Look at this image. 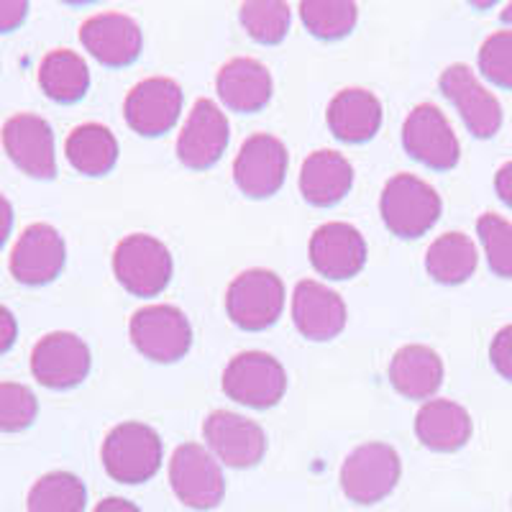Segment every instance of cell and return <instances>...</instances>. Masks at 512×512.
<instances>
[{
  "label": "cell",
  "instance_id": "obj_34",
  "mask_svg": "<svg viewBox=\"0 0 512 512\" xmlns=\"http://www.w3.org/2000/svg\"><path fill=\"white\" fill-rule=\"evenodd\" d=\"M479 70L489 82L512 90V31H497L479 49Z\"/></svg>",
  "mask_w": 512,
  "mask_h": 512
},
{
  "label": "cell",
  "instance_id": "obj_1",
  "mask_svg": "<svg viewBox=\"0 0 512 512\" xmlns=\"http://www.w3.org/2000/svg\"><path fill=\"white\" fill-rule=\"evenodd\" d=\"M162 438L144 423L116 425L103 441V466L121 484L149 482L162 466Z\"/></svg>",
  "mask_w": 512,
  "mask_h": 512
},
{
  "label": "cell",
  "instance_id": "obj_5",
  "mask_svg": "<svg viewBox=\"0 0 512 512\" xmlns=\"http://www.w3.org/2000/svg\"><path fill=\"white\" fill-rule=\"evenodd\" d=\"M285 308V285L269 269H249L231 282L226 295L228 318L244 331H264Z\"/></svg>",
  "mask_w": 512,
  "mask_h": 512
},
{
  "label": "cell",
  "instance_id": "obj_13",
  "mask_svg": "<svg viewBox=\"0 0 512 512\" xmlns=\"http://www.w3.org/2000/svg\"><path fill=\"white\" fill-rule=\"evenodd\" d=\"M441 93L459 108L466 128L477 139H492L502 126V105L466 64H451L441 75Z\"/></svg>",
  "mask_w": 512,
  "mask_h": 512
},
{
  "label": "cell",
  "instance_id": "obj_17",
  "mask_svg": "<svg viewBox=\"0 0 512 512\" xmlns=\"http://www.w3.org/2000/svg\"><path fill=\"white\" fill-rule=\"evenodd\" d=\"M228 146V121L213 100L200 98L177 139V157L190 169H208L223 157Z\"/></svg>",
  "mask_w": 512,
  "mask_h": 512
},
{
  "label": "cell",
  "instance_id": "obj_9",
  "mask_svg": "<svg viewBox=\"0 0 512 512\" xmlns=\"http://www.w3.org/2000/svg\"><path fill=\"white\" fill-rule=\"evenodd\" d=\"M402 144L405 152L420 164L431 169H454L459 164V139L448 118L438 111L436 105L423 103L410 111L402 126Z\"/></svg>",
  "mask_w": 512,
  "mask_h": 512
},
{
  "label": "cell",
  "instance_id": "obj_36",
  "mask_svg": "<svg viewBox=\"0 0 512 512\" xmlns=\"http://www.w3.org/2000/svg\"><path fill=\"white\" fill-rule=\"evenodd\" d=\"M29 16V3L21 0H0V34L18 29Z\"/></svg>",
  "mask_w": 512,
  "mask_h": 512
},
{
  "label": "cell",
  "instance_id": "obj_6",
  "mask_svg": "<svg viewBox=\"0 0 512 512\" xmlns=\"http://www.w3.org/2000/svg\"><path fill=\"white\" fill-rule=\"evenodd\" d=\"M169 484L180 502L195 510L221 505L226 495V477L221 464L200 443H182L169 461Z\"/></svg>",
  "mask_w": 512,
  "mask_h": 512
},
{
  "label": "cell",
  "instance_id": "obj_33",
  "mask_svg": "<svg viewBox=\"0 0 512 512\" xmlns=\"http://www.w3.org/2000/svg\"><path fill=\"white\" fill-rule=\"evenodd\" d=\"M39 413V402L26 384L0 382V433H18L29 428Z\"/></svg>",
  "mask_w": 512,
  "mask_h": 512
},
{
  "label": "cell",
  "instance_id": "obj_8",
  "mask_svg": "<svg viewBox=\"0 0 512 512\" xmlns=\"http://www.w3.org/2000/svg\"><path fill=\"white\" fill-rule=\"evenodd\" d=\"M131 341L146 359L169 364L190 351V320L175 305H149L131 318Z\"/></svg>",
  "mask_w": 512,
  "mask_h": 512
},
{
  "label": "cell",
  "instance_id": "obj_27",
  "mask_svg": "<svg viewBox=\"0 0 512 512\" xmlns=\"http://www.w3.org/2000/svg\"><path fill=\"white\" fill-rule=\"evenodd\" d=\"M64 154L70 159L72 167L82 175L98 177L111 172L118 159V141L116 136L100 123H82L67 136Z\"/></svg>",
  "mask_w": 512,
  "mask_h": 512
},
{
  "label": "cell",
  "instance_id": "obj_14",
  "mask_svg": "<svg viewBox=\"0 0 512 512\" xmlns=\"http://www.w3.org/2000/svg\"><path fill=\"white\" fill-rule=\"evenodd\" d=\"M287 149L280 139L256 134L244 141L233 162V180L249 198H269L285 185Z\"/></svg>",
  "mask_w": 512,
  "mask_h": 512
},
{
  "label": "cell",
  "instance_id": "obj_30",
  "mask_svg": "<svg viewBox=\"0 0 512 512\" xmlns=\"http://www.w3.org/2000/svg\"><path fill=\"white\" fill-rule=\"evenodd\" d=\"M292 11L287 3H272V0H262V3H244L241 6V24H244L246 34L256 39L259 44H277L290 31Z\"/></svg>",
  "mask_w": 512,
  "mask_h": 512
},
{
  "label": "cell",
  "instance_id": "obj_25",
  "mask_svg": "<svg viewBox=\"0 0 512 512\" xmlns=\"http://www.w3.org/2000/svg\"><path fill=\"white\" fill-rule=\"evenodd\" d=\"M415 433L433 451H456L472 438V418L451 400H428L415 418Z\"/></svg>",
  "mask_w": 512,
  "mask_h": 512
},
{
  "label": "cell",
  "instance_id": "obj_35",
  "mask_svg": "<svg viewBox=\"0 0 512 512\" xmlns=\"http://www.w3.org/2000/svg\"><path fill=\"white\" fill-rule=\"evenodd\" d=\"M489 359H492V367L497 369V374L512 382V326H505L492 338Z\"/></svg>",
  "mask_w": 512,
  "mask_h": 512
},
{
  "label": "cell",
  "instance_id": "obj_3",
  "mask_svg": "<svg viewBox=\"0 0 512 512\" xmlns=\"http://www.w3.org/2000/svg\"><path fill=\"white\" fill-rule=\"evenodd\" d=\"M113 272L131 295L154 297L172 280V254L154 236L134 233L116 246Z\"/></svg>",
  "mask_w": 512,
  "mask_h": 512
},
{
  "label": "cell",
  "instance_id": "obj_41",
  "mask_svg": "<svg viewBox=\"0 0 512 512\" xmlns=\"http://www.w3.org/2000/svg\"><path fill=\"white\" fill-rule=\"evenodd\" d=\"M502 21H505V24H512V3L505 6V11H502Z\"/></svg>",
  "mask_w": 512,
  "mask_h": 512
},
{
  "label": "cell",
  "instance_id": "obj_11",
  "mask_svg": "<svg viewBox=\"0 0 512 512\" xmlns=\"http://www.w3.org/2000/svg\"><path fill=\"white\" fill-rule=\"evenodd\" d=\"M203 436L210 454L231 469H249L259 464L267 451V436L254 420L244 415L216 410L205 418Z\"/></svg>",
  "mask_w": 512,
  "mask_h": 512
},
{
  "label": "cell",
  "instance_id": "obj_32",
  "mask_svg": "<svg viewBox=\"0 0 512 512\" xmlns=\"http://www.w3.org/2000/svg\"><path fill=\"white\" fill-rule=\"evenodd\" d=\"M477 233L487 254L489 269L497 277L512 280V223L497 213H484L477 221Z\"/></svg>",
  "mask_w": 512,
  "mask_h": 512
},
{
  "label": "cell",
  "instance_id": "obj_23",
  "mask_svg": "<svg viewBox=\"0 0 512 512\" xmlns=\"http://www.w3.org/2000/svg\"><path fill=\"white\" fill-rule=\"evenodd\" d=\"M390 382L408 400H428L443 382V361L428 346H402L390 361Z\"/></svg>",
  "mask_w": 512,
  "mask_h": 512
},
{
  "label": "cell",
  "instance_id": "obj_26",
  "mask_svg": "<svg viewBox=\"0 0 512 512\" xmlns=\"http://www.w3.org/2000/svg\"><path fill=\"white\" fill-rule=\"evenodd\" d=\"M479 254L466 233L451 231L433 241L425 254V269L441 285H461L477 272Z\"/></svg>",
  "mask_w": 512,
  "mask_h": 512
},
{
  "label": "cell",
  "instance_id": "obj_20",
  "mask_svg": "<svg viewBox=\"0 0 512 512\" xmlns=\"http://www.w3.org/2000/svg\"><path fill=\"white\" fill-rule=\"evenodd\" d=\"M292 320L310 341H328L346 326V305L338 292L320 282L303 280L292 295Z\"/></svg>",
  "mask_w": 512,
  "mask_h": 512
},
{
  "label": "cell",
  "instance_id": "obj_24",
  "mask_svg": "<svg viewBox=\"0 0 512 512\" xmlns=\"http://www.w3.org/2000/svg\"><path fill=\"white\" fill-rule=\"evenodd\" d=\"M328 126L338 139L349 144L372 139L382 126V103L369 90H341L328 105Z\"/></svg>",
  "mask_w": 512,
  "mask_h": 512
},
{
  "label": "cell",
  "instance_id": "obj_21",
  "mask_svg": "<svg viewBox=\"0 0 512 512\" xmlns=\"http://www.w3.org/2000/svg\"><path fill=\"white\" fill-rule=\"evenodd\" d=\"M216 88L231 111L254 113L272 100V75L262 62L239 57L223 64Z\"/></svg>",
  "mask_w": 512,
  "mask_h": 512
},
{
  "label": "cell",
  "instance_id": "obj_19",
  "mask_svg": "<svg viewBox=\"0 0 512 512\" xmlns=\"http://www.w3.org/2000/svg\"><path fill=\"white\" fill-rule=\"evenodd\" d=\"M80 41L100 64L126 67L141 52V29L123 13H98L82 24Z\"/></svg>",
  "mask_w": 512,
  "mask_h": 512
},
{
  "label": "cell",
  "instance_id": "obj_7",
  "mask_svg": "<svg viewBox=\"0 0 512 512\" xmlns=\"http://www.w3.org/2000/svg\"><path fill=\"white\" fill-rule=\"evenodd\" d=\"M223 392L249 408H272L285 397L287 372L264 351H244L223 372Z\"/></svg>",
  "mask_w": 512,
  "mask_h": 512
},
{
  "label": "cell",
  "instance_id": "obj_4",
  "mask_svg": "<svg viewBox=\"0 0 512 512\" xmlns=\"http://www.w3.org/2000/svg\"><path fill=\"white\" fill-rule=\"evenodd\" d=\"M400 456L387 443H364L346 456L341 466V487L351 502L374 505L400 482Z\"/></svg>",
  "mask_w": 512,
  "mask_h": 512
},
{
  "label": "cell",
  "instance_id": "obj_39",
  "mask_svg": "<svg viewBox=\"0 0 512 512\" xmlns=\"http://www.w3.org/2000/svg\"><path fill=\"white\" fill-rule=\"evenodd\" d=\"M11 228H13V205L0 195V249H3V244H6L8 236H11Z\"/></svg>",
  "mask_w": 512,
  "mask_h": 512
},
{
  "label": "cell",
  "instance_id": "obj_37",
  "mask_svg": "<svg viewBox=\"0 0 512 512\" xmlns=\"http://www.w3.org/2000/svg\"><path fill=\"white\" fill-rule=\"evenodd\" d=\"M16 336H18L16 318H13V313L6 308V305H0V354L11 351V346L16 344Z\"/></svg>",
  "mask_w": 512,
  "mask_h": 512
},
{
  "label": "cell",
  "instance_id": "obj_12",
  "mask_svg": "<svg viewBox=\"0 0 512 512\" xmlns=\"http://www.w3.org/2000/svg\"><path fill=\"white\" fill-rule=\"evenodd\" d=\"M3 146L11 162L36 180H52L57 175L52 126L34 113H18L3 126Z\"/></svg>",
  "mask_w": 512,
  "mask_h": 512
},
{
  "label": "cell",
  "instance_id": "obj_18",
  "mask_svg": "<svg viewBox=\"0 0 512 512\" xmlns=\"http://www.w3.org/2000/svg\"><path fill=\"white\" fill-rule=\"evenodd\" d=\"M310 264L328 280H349L367 262V241L349 223H326L313 233Z\"/></svg>",
  "mask_w": 512,
  "mask_h": 512
},
{
  "label": "cell",
  "instance_id": "obj_31",
  "mask_svg": "<svg viewBox=\"0 0 512 512\" xmlns=\"http://www.w3.org/2000/svg\"><path fill=\"white\" fill-rule=\"evenodd\" d=\"M300 18L310 34L320 39H341L356 26V6L344 0H323V3H303Z\"/></svg>",
  "mask_w": 512,
  "mask_h": 512
},
{
  "label": "cell",
  "instance_id": "obj_29",
  "mask_svg": "<svg viewBox=\"0 0 512 512\" xmlns=\"http://www.w3.org/2000/svg\"><path fill=\"white\" fill-rule=\"evenodd\" d=\"M88 489L80 477L70 472L44 474L31 487L26 507L29 512H85Z\"/></svg>",
  "mask_w": 512,
  "mask_h": 512
},
{
  "label": "cell",
  "instance_id": "obj_40",
  "mask_svg": "<svg viewBox=\"0 0 512 512\" xmlns=\"http://www.w3.org/2000/svg\"><path fill=\"white\" fill-rule=\"evenodd\" d=\"M93 512H141L134 502L123 500V497H108V500L98 502Z\"/></svg>",
  "mask_w": 512,
  "mask_h": 512
},
{
  "label": "cell",
  "instance_id": "obj_16",
  "mask_svg": "<svg viewBox=\"0 0 512 512\" xmlns=\"http://www.w3.org/2000/svg\"><path fill=\"white\" fill-rule=\"evenodd\" d=\"M67 259L64 239L47 223H34L21 233L11 251V274L21 285H47L59 277Z\"/></svg>",
  "mask_w": 512,
  "mask_h": 512
},
{
  "label": "cell",
  "instance_id": "obj_2",
  "mask_svg": "<svg viewBox=\"0 0 512 512\" xmlns=\"http://www.w3.org/2000/svg\"><path fill=\"white\" fill-rule=\"evenodd\" d=\"M379 210L395 236L418 239L436 226L441 216V198L425 180L415 175H395L382 190Z\"/></svg>",
  "mask_w": 512,
  "mask_h": 512
},
{
  "label": "cell",
  "instance_id": "obj_38",
  "mask_svg": "<svg viewBox=\"0 0 512 512\" xmlns=\"http://www.w3.org/2000/svg\"><path fill=\"white\" fill-rule=\"evenodd\" d=\"M495 190H497V195H500L502 203H505L507 208H512V162L502 164V167L497 169Z\"/></svg>",
  "mask_w": 512,
  "mask_h": 512
},
{
  "label": "cell",
  "instance_id": "obj_22",
  "mask_svg": "<svg viewBox=\"0 0 512 512\" xmlns=\"http://www.w3.org/2000/svg\"><path fill=\"white\" fill-rule=\"evenodd\" d=\"M351 185H354V167L344 154L331 152V149L310 154L300 169V192L308 203L320 205V208L344 200Z\"/></svg>",
  "mask_w": 512,
  "mask_h": 512
},
{
  "label": "cell",
  "instance_id": "obj_15",
  "mask_svg": "<svg viewBox=\"0 0 512 512\" xmlns=\"http://www.w3.org/2000/svg\"><path fill=\"white\" fill-rule=\"evenodd\" d=\"M180 111L182 90L175 80L167 77H149L139 82L123 103L126 123L141 136L167 134L180 118Z\"/></svg>",
  "mask_w": 512,
  "mask_h": 512
},
{
  "label": "cell",
  "instance_id": "obj_10",
  "mask_svg": "<svg viewBox=\"0 0 512 512\" xmlns=\"http://www.w3.org/2000/svg\"><path fill=\"white\" fill-rule=\"evenodd\" d=\"M31 372L49 390L77 387L90 372L88 344L75 333H49L31 351Z\"/></svg>",
  "mask_w": 512,
  "mask_h": 512
},
{
  "label": "cell",
  "instance_id": "obj_28",
  "mask_svg": "<svg viewBox=\"0 0 512 512\" xmlns=\"http://www.w3.org/2000/svg\"><path fill=\"white\" fill-rule=\"evenodd\" d=\"M39 85L57 103H75L88 93V64L80 54L70 52V49H54L41 59Z\"/></svg>",
  "mask_w": 512,
  "mask_h": 512
}]
</instances>
